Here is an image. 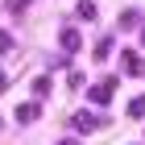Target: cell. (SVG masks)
<instances>
[{
  "instance_id": "cell-13",
  "label": "cell",
  "mask_w": 145,
  "mask_h": 145,
  "mask_svg": "<svg viewBox=\"0 0 145 145\" xmlns=\"http://www.w3.org/2000/svg\"><path fill=\"white\" fill-rule=\"evenodd\" d=\"M58 145H79V141H75V137H62V141H58Z\"/></svg>"
},
{
  "instance_id": "cell-6",
  "label": "cell",
  "mask_w": 145,
  "mask_h": 145,
  "mask_svg": "<svg viewBox=\"0 0 145 145\" xmlns=\"http://www.w3.org/2000/svg\"><path fill=\"white\" fill-rule=\"evenodd\" d=\"M137 25H141V12H137V8H124L120 12V29H137Z\"/></svg>"
},
{
  "instance_id": "cell-8",
  "label": "cell",
  "mask_w": 145,
  "mask_h": 145,
  "mask_svg": "<svg viewBox=\"0 0 145 145\" xmlns=\"http://www.w3.org/2000/svg\"><path fill=\"white\" fill-rule=\"evenodd\" d=\"M79 21H95V4H91V0L79 4Z\"/></svg>"
},
{
  "instance_id": "cell-1",
  "label": "cell",
  "mask_w": 145,
  "mask_h": 145,
  "mask_svg": "<svg viewBox=\"0 0 145 145\" xmlns=\"http://www.w3.org/2000/svg\"><path fill=\"white\" fill-rule=\"evenodd\" d=\"M71 124H75L79 133H91V129H104V116H95V112H75Z\"/></svg>"
},
{
  "instance_id": "cell-4",
  "label": "cell",
  "mask_w": 145,
  "mask_h": 145,
  "mask_svg": "<svg viewBox=\"0 0 145 145\" xmlns=\"http://www.w3.org/2000/svg\"><path fill=\"white\" fill-rule=\"evenodd\" d=\"M37 116H42V104H37V100H29V104L17 108V120H21V124H33Z\"/></svg>"
},
{
  "instance_id": "cell-9",
  "label": "cell",
  "mask_w": 145,
  "mask_h": 145,
  "mask_svg": "<svg viewBox=\"0 0 145 145\" xmlns=\"http://www.w3.org/2000/svg\"><path fill=\"white\" fill-rule=\"evenodd\" d=\"M33 95H37V100H42V95H50V79H46V75L33 79Z\"/></svg>"
},
{
  "instance_id": "cell-11",
  "label": "cell",
  "mask_w": 145,
  "mask_h": 145,
  "mask_svg": "<svg viewBox=\"0 0 145 145\" xmlns=\"http://www.w3.org/2000/svg\"><path fill=\"white\" fill-rule=\"evenodd\" d=\"M108 54H112V42H100V46H95V62H104Z\"/></svg>"
},
{
  "instance_id": "cell-5",
  "label": "cell",
  "mask_w": 145,
  "mask_h": 145,
  "mask_svg": "<svg viewBox=\"0 0 145 145\" xmlns=\"http://www.w3.org/2000/svg\"><path fill=\"white\" fill-rule=\"evenodd\" d=\"M120 62H124V71H129V75H145V62L133 54V50H124V58H120Z\"/></svg>"
},
{
  "instance_id": "cell-15",
  "label": "cell",
  "mask_w": 145,
  "mask_h": 145,
  "mask_svg": "<svg viewBox=\"0 0 145 145\" xmlns=\"http://www.w3.org/2000/svg\"><path fill=\"white\" fill-rule=\"evenodd\" d=\"M0 129H4V120H0Z\"/></svg>"
},
{
  "instance_id": "cell-2",
  "label": "cell",
  "mask_w": 145,
  "mask_h": 145,
  "mask_svg": "<svg viewBox=\"0 0 145 145\" xmlns=\"http://www.w3.org/2000/svg\"><path fill=\"white\" fill-rule=\"evenodd\" d=\"M112 95H116V79H104V83L91 87V104H108Z\"/></svg>"
},
{
  "instance_id": "cell-3",
  "label": "cell",
  "mask_w": 145,
  "mask_h": 145,
  "mask_svg": "<svg viewBox=\"0 0 145 145\" xmlns=\"http://www.w3.org/2000/svg\"><path fill=\"white\" fill-rule=\"evenodd\" d=\"M58 42H62V50H67V54H75V50H83V37H79V29H62V33H58Z\"/></svg>"
},
{
  "instance_id": "cell-7",
  "label": "cell",
  "mask_w": 145,
  "mask_h": 145,
  "mask_svg": "<svg viewBox=\"0 0 145 145\" xmlns=\"http://www.w3.org/2000/svg\"><path fill=\"white\" fill-rule=\"evenodd\" d=\"M129 116H133V120H145V95L129 100Z\"/></svg>"
},
{
  "instance_id": "cell-10",
  "label": "cell",
  "mask_w": 145,
  "mask_h": 145,
  "mask_svg": "<svg viewBox=\"0 0 145 145\" xmlns=\"http://www.w3.org/2000/svg\"><path fill=\"white\" fill-rule=\"evenodd\" d=\"M8 50H12V33H8V29H0V54H8Z\"/></svg>"
},
{
  "instance_id": "cell-12",
  "label": "cell",
  "mask_w": 145,
  "mask_h": 145,
  "mask_svg": "<svg viewBox=\"0 0 145 145\" xmlns=\"http://www.w3.org/2000/svg\"><path fill=\"white\" fill-rule=\"evenodd\" d=\"M4 91H8V75L0 71V95H4Z\"/></svg>"
},
{
  "instance_id": "cell-14",
  "label": "cell",
  "mask_w": 145,
  "mask_h": 145,
  "mask_svg": "<svg viewBox=\"0 0 145 145\" xmlns=\"http://www.w3.org/2000/svg\"><path fill=\"white\" fill-rule=\"evenodd\" d=\"M141 46H145V29H141Z\"/></svg>"
}]
</instances>
